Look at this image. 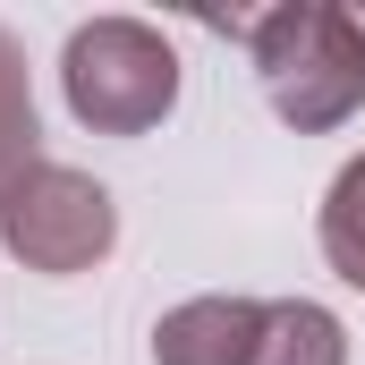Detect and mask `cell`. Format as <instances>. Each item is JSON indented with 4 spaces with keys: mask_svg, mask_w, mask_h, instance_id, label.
<instances>
[{
    "mask_svg": "<svg viewBox=\"0 0 365 365\" xmlns=\"http://www.w3.org/2000/svg\"><path fill=\"white\" fill-rule=\"evenodd\" d=\"M247 51H255L264 102L297 136H331L365 110V9H340V0L255 9Z\"/></svg>",
    "mask_w": 365,
    "mask_h": 365,
    "instance_id": "1",
    "label": "cell"
},
{
    "mask_svg": "<svg viewBox=\"0 0 365 365\" xmlns=\"http://www.w3.org/2000/svg\"><path fill=\"white\" fill-rule=\"evenodd\" d=\"M60 93L93 136H153L179 110V51L145 17H86L60 51Z\"/></svg>",
    "mask_w": 365,
    "mask_h": 365,
    "instance_id": "2",
    "label": "cell"
},
{
    "mask_svg": "<svg viewBox=\"0 0 365 365\" xmlns=\"http://www.w3.org/2000/svg\"><path fill=\"white\" fill-rule=\"evenodd\" d=\"M0 247L43 280H77L119 247V204L68 162H34L0 187Z\"/></svg>",
    "mask_w": 365,
    "mask_h": 365,
    "instance_id": "3",
    "label": "cell"
},
{
    "mask_svg": "<svg viewBox=\"0 0 365 365\" xmlns=\"http://www.w3.org/2000/svg\"><path fill=\"white\" fill-rule=\"evenodd\" d=\"M272 297H187L153 323V365H247Z\"/></svg>",
    "mask_w": 365,
    "mask_h": 365,
    "instance_id": "4",
    "label": "cell"
},
{
    "mask_svg": "<svg viewBox=\"0 0 365 365\" xmlns=\"http://www.w3.org/2000/svg\"><path fill=\"white\" fill-rule=\"evenodd\" d=\"M247 365H349V331L314 297H272L264 306V340H255Z\"/></svg>",
    "mask_w": 365,
    "mask_h": 365,
    "instance_id": "5",
    "label": "cell"
},
{
    "mask_svg": "<svg viewBox=\"0 0 365 365\" xmlns=\"http://www.w3.org/2000/svg\"><path fill=\"white\" fill-rule=\"evenodd\" d=\"M323 264L349 280V289H365V153H349L340 162V179L323 187Z\"/></svg>",
    "mask_w": 365,
    "mask_h": 365,
    "instance_id": "6",
    "label": "cell"
},
{
    "mask_svg": "<svg viewBox=\"0 0 365 365\" xmlns=\"http://www.w3.org/2000/svg\"><path fill=\"white\" fill-rule=\"evenodd\" d=\"M34 86H26V51H17V34H0V187L17 179V170H34L43 153H34Z\"/></svg>",
    "mask_w": 365,
    "mask_h": 365,
    "instance_id": "7",
    "label": "cell"
}]
</instances>
